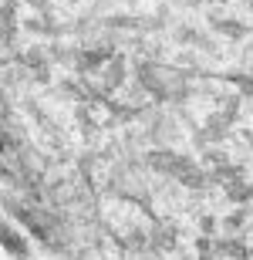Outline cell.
<instances>
[{
    "instance_id": "1",
    "label": "cell",
    "mask_w": 253,
    "mask_h": 260,
    "mask_svg": "<svg viewBox=\"0 0 253 260\" xmlns=\"http://www.w3.org/2000/svg\"><path fill=\"white\" fill-rule=\"evenodd\" d=\"M0 247H4V250H7L14 260H27L30 257L27 240H24L17 230H10V226H0Z\"/></svg>"
}]
</instances>
